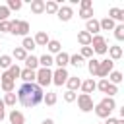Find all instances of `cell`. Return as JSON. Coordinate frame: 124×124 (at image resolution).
Wrapping results in <instances>:
<instances>
[{
    "label": "cell",
    "mask_w": 124,
    "mask_h": 124,
    "mask_svg": "<svg viewBox=\"0 0 124 124\" xmlns=\"http://www.w3.org/2000/svg\"><path fill=\"white\" fill-rule=\"evenodd\" d=\"M107 17H108V19H112L114 23H116V21H118V23H122V21H124V10L114 6V8H110V10H108V16H107Z\"/></svg>",
    "instance_id": "15"
},
{
    "label": "cell",
    "mask_w": 124,
    "mask_h": 124,
    "mask_svg": "<svg viewBox=\"0 0 124 124\" xmlns=\"http://www.w3.org/2000/svg\"><path fill=\"white\" fill-rule=\"evenodd\" d=\"M6 118V105H4V101L0 99V122Z\"/></svg>",
    "instance_id": "45"
},
{
    "label": "cell",
    "mask_w": 124,
    "mask_h": 124,
    "mask_svg": "<svg viewBox=\"0 0 124 124\" xmlns=\"http://www.w3.org/2000/svg\"><path fill=\"white\" fill-rule=\"evenodd\" d=\"M0 33H10V19L0 23Z\"/></svg>",
    "instance_id": "44"
},
{
    "label": "cell",
    "mask_w": 124,
    "mask_h": 124,
    "mask_svg": "<svg viewBox=\"0 0 124 124\" xmlns=\"http://www.w3.org/2000/svg\"><path fill=\"white\" fill-rule=\"evenodd\" d=\"M89 46L93 48V54H107V50H108V43L103 35H93Z\"/></svg>",
    "instance_id": "3"
},
{
    "label": "cell",
    "mask_w": 124,
    "mask_h": 124,
    "mask_svg": "<svg viewBox=\"0 0 124 124\" xmlns=\"http://www.w3.org/2000/svg\"><path fill=\"white\" fill-rule=\"evenodd\" d=\"M54 64V58L50 56V54H43V56H39V68H50Z\"/></svg>",
    "instance_id": "28"
},
{
    "label": "cell",
    "mask_w": 124,
    "mask_h": 124,
    "mask_svg": "<svg viewBox=\"0 0 124 124\" xmlns=\"http://www.w3.org/2000/svg\"><path fill=\"white\" fill-rule=\"evenodd\" d=\"M41 124H54V120H52V118H45Z\"/></svg>",
    "instance_id": "47"
},
{
    "label": "cell",
    "mask_w": 124,
    "mask_h": 124,
    "mask_svg": "<svg viewBox=\"0 0 124 124\" xmlns=\"http://www.w3.org/2000/svg\"><path fill=\"white\" fill-rule=\"evenodd\" d=\"M12 64H14V58H12L10 54H0V70H2V72H6Z\"/></svg>",
    "instance_id": "29"
},
{
    "label": "cell",
    "mask_w": 124,
    "mask_h": 124,
    "mask_svg": "<svg viewBox=\"0 0 124 124\" xmlns=\"http://www.w3.org/2000/svg\"><path fill=\"white\" fill-rule=\"evenodd\" d=\"M99 103H101V105H105V107H108L110 110H114V108H116V103H114V99H112V97H103Z\"/></svg>",
    "instance_id": "39"
},
{
    "label": "cell",
    "mask_w": 124,
    "mask_h": 124,
    "mask_svg": "<svg viewBox=\"0 0 124 124\" xmlns=\"http://www.w3.org/2000/svg\"><path fill=\"white\" fill-rule=\"evenodd\" d=\"M10 56H12V58H16L17 62H23V60L27 58V52H25L21 46H16V48L12 50V54H10Z\"/></svg>",
    "instance_id": "31"
},
{
    "label": "cell",
    "mask_w": 124,
    "mask_h": 124,
    "mask_svg": "<svg viewBox=\"0 0 124 124\" xmlns=\"http://www.w3.org/2000/svg\"><path fill=\"white\" fill-rule=\"evenodd\" d=\"M114 21L112 19H108V17H103V19H99V27H101V31H112L114 29Z\"/></svg>",
    "instance_id": "30"
},
{
    "label": "cell",
    "mask_w": 124,
    "mask_h": 124,
    "mask_svg": "<svg viewBox=\"0 0 124 124\" xmlns=\"http://www.w3.org/2000/svg\"><path fill=\"white\" fill-rule=\"evenodd\" d=\"M83 31H87L91 37H93V35H99V31H101V27H99V19H95V17L87 19V21H85V29H83Z\"/></svg>",
    "instance_id": "13"
},
{
    "label": "cell",
    "mask_w": 124,
    "mask_h": 124,
    "mask_svg": "<svg viewBox=\"0 0 124 124\" xmlns=\"http://www.w3.org/2000/svg\"><path fill=\"white\" fill-rule=\"evenodd\" d=\"M76 101H78V108H79L81 112H91L93 107H95V105H93V97H91V95H85V93H79Z\"/></svg>",
    "instance_id": "5"
},
{
    "label": "cell",
    "mask_w": 124,
    "mask_h": 124,
    "mask_svg": "<svg viewBox=\"0 0 124 124\" xmlns=\"http://www.w3.org/2000/svg\"><path fill=\"white\" fill-rule=\"evenodd\" d=\"M29 23L25 19H10V33L12 35H19V37H27L29 33Z\"/></svg>",
    "instance_id": "1"
},
{
    "label": "cell",
    "mask_w": 124,
    "mask_h": 124,
    "mask_svg": "<svg viewBox=\"0 0 124 124\" xmlns=\"http://www.w3.org/2000/svg\"><path fill=\"white\" fill-rule=\"evenodd\" d=\"M107 79H108V83H112V85H116V87H118V83H122L124 76H122V72H118V70H112V72L107 76Z\"/></svg>",
    "instance_id": "21"
},
{
    "label": "cell",
    "mask_w": 124,
    "mask_h": 124,
    "mask_svg": "<svg viewBox=\"0 0 124 124\" xmlns=\"http://www.w3.org/2000/svg\"><path fill=\"white\" fill-rule=\"evenodd\" d=\"M19 79H21L23 83H35V72H33V70H27V68H21Z\"/></svg>",
    "instance_id": "18"
},
{
    "label": "cell",
    "mask_w": 124,
    "mask_h": 124,
    "mask_svg": "<svg viewBox=\"0 0 124 124\" xmlns=\"http://www.w3.org/2000/svg\"><path fill=\"white\" fill-rule=\"evenodd\" d=\"M66 87H68V91H78L79 89V85H81V79L78 78V76H70L68 79H66V83H64Z\"/></svg>",
    "instance_id": "19"
},
{
    "label": "cell",
    "mask_w": 124,
    "mask_h": 124,
    "mask_svg": "<svg viewBox=\"0 0 124 124\" xmlns=\"http://www.w3.org/2000/svg\"><path fill=\"white\" fill-rule=\"evenodd\" d=\"M56 16H58V19L60 21H70L72 17H74V10H72V6H60L58 8V12H56Z\"/></svg>",
    "instance_id": "10"
},
{
    "label": "cell",
    "mask_w": 124,
    "mask_h": 124,
    "mask_svg": "<svg viewBox=\"0 0 124 124\" xmlns=\"http://www.w3.org/2000/svg\"><path fill=\"white\" fill-rule=\"evenodd\" d=\"M23 62H25V68H27V70H33V72L39 70V56H35V54H27V58H25Z\"/></svg>",
    "instance_id": "17"
},
{
    "label": "cell",
    "mask_w": 124,
    "mask_h": 124,
    "mask_svg": "<svg viewBox=\"0 0 124 124\" xmlns=\"http://www.w3.org/2000/svg\"><path fill=\"white\" fill-rule=\"evenodd\" d=\"M79 89H81V93H85V95H91V93L97 89V81H95L93 78L81 79V85H79Z\"/></svg>",
    "instance_id": "11"
},
{
    "label": "cell",
    "mask_w": 124,
    "mask_h": 124,
    "mask_svg": "<svg viewBox=\"0 0 124 124\" xmlns=\"http://www.w3.org/2000/svg\"><path fill=\"white\" fill-rule=\"evenodd\" d=\"M112 31H114V39L116 41H124V23H116Z\"/></svg>",
    "instance_id": "36"
},
{
    "label": "cell",
    "mask_w": 124,
    "mask_h": 124,
    "mask_svg": "<svg viewBox=\"0 0 124 124\" xmlns=\"http://www.w3.org/2000/svg\"><path fill=\"white\" fill-rule=\"evenodd\" d=\"M116 120H118V118H114V116H108V118H105V122H103V124H116Z\"/></svg>",
    "instance_id": "46"
},
{
    "label": "cell",
    "mask_w": 124,
    "mask_h": 124,
    "mask_svg": "<svg viewBox=\"0 0 124 124\" xmlns=\"http://www.w3.org/2000/svg\"><path fill=\"white\" fill-rule=\"evenodd\" d=\"M79 17H81L83 21L91 19V17H93V8H91V10H79Z\"/></svg>",
    "instance_id": "42"
},
{
    "label": "cell",
    "mask_w": 124,
    "mask_h": 124,
    "mask_svg": "<svg viewBox=\"0 0 124 124\" xmlns=\"http://www.w3.org/2000/svg\"><path fill=\"white\" fill-rule=\"evenodd\" d=\"M116 124H124V118H118V120H116Z\"/></svg>",
    "instance_id": "48"
},
{
    "label": "cell",
    "mask_w": 124,
    "mask_h": 124,
    "mask_svg": "<svg viewBox=\"0 0 124 124\" xmlns=\"http://www.w3.org/2000/svg\"><path fill=\"white\" fill-rule=\"evenodd\" d=\"M91 8H93L91 0H79V10H91Z\"/></svg>",
    "instance_id": "43"
},
{
    "label": "cell",
    "mask_w": 124,
    "mask_h": 124,
    "mask_svg": "<svg viewBox=\"0 0 124 124\" xmlns=\"http://www.w3.org/2000/svg\"><path fill=\"white\" fill-rule=\"evenodd\" d=\"M31 12L35 16H41L45 12V0H33L31 2Z\"/></svg>",
    "instance_id": "26"
},
{
    "label": "cell",
    "mask_w": 124,
    "mask_h": 124,
    "mask_svg": "<svg viewBox=\"0 0 124 124\" xmlns=\"http://www.w3.org/2000/svg\"><path fill=\"white\" fill-rule=\"evenodd\" d=\"M68 78H70V74H68L66 68H56V70H52V83H54V85L62 87Z\"/></svg>",
    "instance_id": "7"
},
{
    "label": "cell",
    "mask_w": 124,
    "mask_h": 124,
    "mask_svg": "<svg viewBox=\"0 0 124 124\" xmlns=\"http://www.w3.org/2000/svg\"><path fill=\"white\" fill-rule=\"evenodd\" d=\"M114 70V62L110 58H103L99 60V70H97V76L95 78H101V79H107V76Z\"/></svg>",
    "instance_id": "4"
},
{
    "label": "cell",
    "mask_w": 124,
    "mask_h": 124,
    "mask_svg": "<svg viewBox=\"0 0 124 124\" xmlns=\"http://www.w3.org/2000/svg\"><path fill=\"white\" fill-rule=\"evenodd\" d=\"M6 8H8L10 12H12V10H16V12H17V10H21V8H23V2H21V0H8Z\"/></svg>",
    "instance_id": "37"
},
{
    "label": "cell",
    "mask_w": 124,
    "mask_h": 124,
    "mask_svg": "<svg viewBox=\"0 0 124 124\" xmlns=\"http://www.w3.org/2000/svg\"><path fill=\"white\" fill-rule=\"evenodd\" d=\"M79 56H81L83 60H89V58H93V48H91V46H81V50H79Z\"/></svg>",
    "instance_id": "38"
},
{
    "label": "cell",
    "mask_w": 124,
    "mask_h": 124,
    "mask_svg": "<svg viewBox=\"0 0 124 124\" xmlns=\"http://www.w3.org/2000/svg\"><path fill=\"white\" fill-rule=\"evenodd\" d=\"M52 58H54V66H56V68H66V66H68V62H70V54H68V52H64V50H60V52H58V54H54Z\"/></svg>",
    "instance_id": "12"
},
{
    "label": "cell",
    "mask_w": 124,
    "mask_h": 124,
    "mask_svg": "<svg viewBox=\"0 0 124 124\" xmlns=\"http://www.w3.org/2000/svg\"><path fill=\"white\" fill-rule=\"evenodd\" d=\"M85 62H87V60H83V58L79 56V52H78V54H70V62H68V64H72V66H76V68H81Z\"/></svg>",
    "instance_id": "34"
},
{
    "label": "cell",
    "mask_w": 124,
    "mask_h": 124,
    "mask_svg": "<svg viewBox=\"0 0 124 124\" xmlns=\"http://www.w3.org/2000/svg\"><path fill=\"white\" fill-rule=\"evenodd\" d=\"M0 87H2L4 93H14V91H16V81L10 79V76H8L6 72H2V74H0Z\"/></svg>",
    "instance_id": "8"
},
{
    "label": "cell",
    "mask_w": 124,
    "mask_h": 124,
    "mask_svg": "<svg viewBox=\"0 0 124 124\" xmlns=\"http://www.w3.org/2000/svg\"><path fill=\"white\" fill-rule=\"evenodd\" d=\"M10 14H12V12H10L6 6H0V23H2V21H8V19H10Z\"/></svg>",
    "instance_id": "40"
},
{
    "label": "cell",
    "mask_w": 124,
    "mask_h": 124,
    "mask_svg": "<svg viewBox=\"0 0 124 124\" xmlns=\"http://www.w3.org/2000/svg\"><path fill=\"white\" fill-rule=\"evenodd\" d=\"M6 116H8L10 124H25V114L21 110H17V108H12Z\"/></svg>",
    "instance_id": "9"
},
{
    "label": "cell",
    "mask_w": 124,
    "mask_h": 124,
    "mask_svg": "<svg viewBox=\"0 0 124 124\" xmlns=\"http://www.w3.org/2000/svg\"><path fill=\"white\" fill-rule=\"evenodd\" d=\"M91 39H93V37H91L87 31H79V33H78V43H79L81 46H89V45H91Z\"/></svg>",
    "instance_id": "27"
},
{
    "label": "cell",
    "mask_w": 124,
    "mask_h": 124,
    "mask_svg": "<svg viewBox=\"0 0 124 124\" xmlns=\"http://www.w3.org/2000/svg\"><path fill=\"white\" fill-rule=\"evenodd\" d=\"M93 110H95V114H97L99 118H108L110 112H112L108 107H105V105H101V103H97V105L93 107Z\"/></svg>",
    "instance_id": "20"
},
{
    "label": "cell",
    "mask_w": 124,
    "mask_h": 124,
    "mask_svg": "<svg viewBox=\"0 0 124 124\" xmlns=\"http://www.w3.org/2000/svg\"><path fill=\"white\" fill-rule=\"evenodd\" d=\"M33 41H35L37 46H46V43H48L50 39H48V35H46L45 31H37V35L33 37Z\"/></svg>",
    "instance_id": "23"
},
{
    "label": "cell",
    "mask_w": 124,
    "mask_h": 124,
    "mask_svg": "<svg viewBox=\"0 0 124 124\" xmlns=\"http://www.w3.org/2000/svg\"><path fill=\"white\" fill-rule=\"evenodd\" d=\"M101 124H103V122H101Z\"/></svg>",
    "instance_id": "50"
},
{
    "label": "cell",
    "mask_w": 124,
    "mask_h": 124,
    "mask_svg": "<svg viewBox=\"0 0 124 124\" xmlns=\"http://www.w3.org/2000/svg\"><path fill=\"white\" fill-rule=\"evenodd\" d=\"M62 4L58 2V0H48V2H45V12L46 14H52V16H56V12H58V8H60Z\"/></svg>",
    "instance_id": "22"
},
{
    "label": "cell",
    "mask_w": 124,
    "mask_h": 124,
    "mask_svg": "<svg viewBox=\"0 0 124 124\" xmlns=\"http://www.w3.org/2000/svg\"><path fill=\"white\" fill-rule=\"evenodd\" d=\"M56 101H58V95L54 91H45V95H43V103L45 105L52 107V105H56Z\"/></svg>",
    "instance_id": "25"
},
{
    "label": "cell",
    "mask_w": 124,
    "mask_h": 124,
    "mask_svg": "<svg viewBox=\"0 0 124 124\" xmlns=\"http://www.w3.org/2000/svg\"><path fill=\"white\" fill-rule=\"evenodd\" d=\"M97 89H99L101 93H105L107 97H114V95L118 93V87L112 85V83H108V79H99V81H97Z\"/></svg>",
    "instance_id": "6"
},
{
    "label": "cell",
    "mask_w": 124,
    "mask_h": 124,
    "mask_svg": "<svg viewBox=\"0 0 124 124\" xmlns=\"http://www.w3.org/2000/svg\"><path fill=\"white\" fill-rule=\"evenodd\" d=\"M87 70H89V74L91 76H97V70H99V58H89L87 60Z\"/></svg>",
    "instance_id": "33"
},
{
    "label": "cell",
    "mask_w": 124,
    "mask_h": 124,
    "mask_svg": "<svg viewBox=\"0 0 124 124\" xmlns=\"http://www.w3.org/2000/svg\"><path fill=\"white\" fill-rule=\"evenodd\" d=\"M46 54H50V56H54V54H58L60 50H62V45H60V41H56V39H50L48 43H46Z\"/></svg>",
    "instance_id": "16"
},
{
    "label": "cell",
    "mask_w": 124,
    "mask_h": 124,
    "mask_svg": "<svg viewBox=\"0 0 124 124\" xmlns=\"http://www.w3.org/2000/svg\"><path fill=\"white\" fill-rule=\"evenodd\" d=\"M6 74L10 76V79H14V81H16V79L19 78V74H21V68H19V66H17V64L14 62V64H12V66H10L8 70H6Z\"/></svg>",
    "instance_id": "32"
},
{
    "label": "cell",
    "mask_w": 124,
    "mask_h": 124,
    "mask_svg": "<svg viewBox=\"0 0 124 124\" xmlns=\"http://www.w3.org/2000/svg\"><path fill=\"white\" fill-rule=\"evenodd\" d=\"M21 48H23L27 54H29L31 50H35V48H37V45H35L33 37H29V35H27V37H23V41H21Z\"/></svg>",
    "instance_id": "24"
},
{
    "label": "cell",
    "mask_w": 124,
    "mask_h": 124,
    "mask_svg": "<svg viewBox=\"0 0 124 124\" xmlns=\"http://www.w3.org/2000/svg\"><path fill=\"white\" fill-rule=\"evenodd\" d=\"M107 52H108V58H110L112 62H116V60H120V58L124 56V50H122L120 45H110Z\"/></svg>",
    "instance_id": "14"
},
{
    "label": "cell",
    "mask_w": 124,
    "mask_h": 124,
    "mask_svg": "<svg viewBox=\"0 0 124 124\" xmlns=\"http://www.w3.org/2000/svg\"><path fill=\"white\" fill-rule=\"evenodd\" d=\"M35 83L39 85V87H46V85H50L52 83V70L50 68H39L37 72H35Z\"/></svg>",
    "instance_id": "2"
},
{
    "label": "cell",
    "mask_w": 124,
    "mask_h": 124,
    "mask_svg": "<svg viewBox=\"0 0 124 124\" xmlns=\"http://www.w3.org/2000/svg\"><path fill=\"white\" fill-rule=\"evenodd\" d=\"M76 99H78V93H76V91H68V89H66V93H64V101H66V103H74Z\"/></svg>",
    "instance_id": "41"
},
{
    "label": "cell",
    "mask_w": 124,
    "mask_h": 124,
    "mask_svg": "<svg viewBox=\"0 0 124 124\" xmlns=\"http://www.w3.org/2000/svg\"><path fill=\"white\" fill-rule=\"evenodd\" d=\"M4 105L6 107H16V103H17V95L16 93H4Z\"/></svg>",
    "instance_id": "35"
},
{
    "label": "cell",
    "mask_w": 124,
    "mask_h": 124,
    "mask_svg": "<svg viewBox=\"0 0 124 124\" xmlns=\"http://www.w3.org/2000/svg\"><path fill=\"white\" fill-rule=\"evenodd\" d=\"M0 74H2V70H0Z\"/></svg>",
    "instance_id": "49"
}]
</instances>
